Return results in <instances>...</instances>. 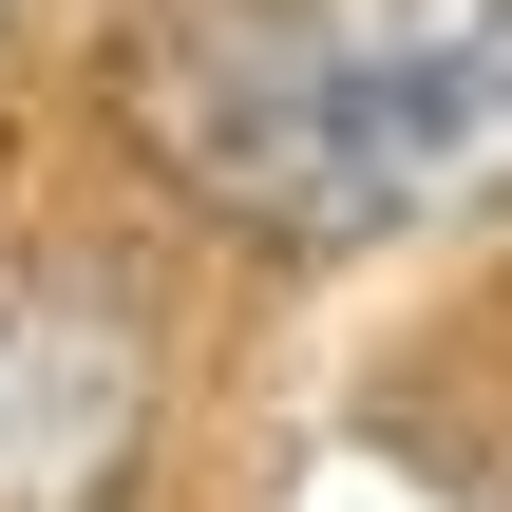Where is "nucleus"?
<instances>
[{
  "label": "nucleus",
  "mask_w": 512,
  "mask_h": 512,
  "mask_svg": "<svg viewBox=\"0 0 512 512\" xmlns=\"http://www.w3.org/2000/svg\"><path fill=\"white\" fill-rule=\"evenodd\" d=\"M171 171L266 247H399L512 209V0H380V19H228L152 57Z\"/></svg>",
  "instance_id": "nucleus-1"
}]
</instances>
